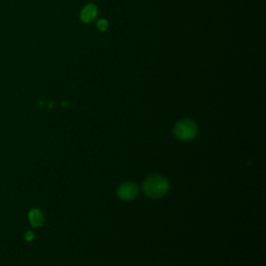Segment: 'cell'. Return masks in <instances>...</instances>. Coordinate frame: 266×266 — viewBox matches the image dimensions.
Masks as SVG:
<instances>
[{"mask_svg": "<svg viewBox=\"0 0 266 266\" xmlns=\"http://www.w3.org/2000/svg\"><path fill=\"white\" fill-rule=\"evenodd\" d=\"M118 197L123 201H130L138 195V186L135 183L126 182L118 188Z\"/></svg>", "mask_w": 266, "mask_h": 266, "instance_id": "3", "label": "cell"}, {"mask_svg": "<svg viewBox=\"0 0 266 266\" xmlns=\"http://www.w3.org/2000/svg\"><path fill=\"white\" fill-rule=\"evenodd\" d=\"M170 184L164 177L154 175L147 178V180L143 183L142 190L149 198L157 199L161 198L169 191Z\"/></svg>", "mask_w": 266, "mask_h": 266, "instance_id": "1", "label": "cell"}, {"mask_svg": "<svg viewBox=\"0 0 266 266\" xmlns=\"http://www.w3.org/2000/svg\"><path fill=\"white\" fill-rule=\"evenodd\" d=\"M197 132H198L197 124L194 121L188 119L179 121L174 128V133L176 137L184 141L195 138L197 135Z\"/></svg>", "mask_w": 266, "mask_h": 266, "instance_id": "2", "label": "cell"}, {"mask_svg": "<svg viewBox=\"0 0 266 266\" xmlns=\"http://www.w3.org/2000/svg\"><path fill=\"white\" fill-rule=\"evenodd\" d=\"M97 13H98L97 6L95 4L90 3L82 8L81 13H80V18L84 22V23H90V22H92L93 20L96 19Z\"/></svg>", "mask_w": 266, "mask_h": 266, "instance_id": "4", "label": "cell"}, {"mask_svg": "<svg viewBox=\"0 0 266 266\" xmlns=\"http://www.w3.org/2000/svg\"><path fill=\"white\" fill-rule=\"evenodd\" d=\"M98 28L100 30H106L108 28V23H107V21L105 20H100L98 22Z\"/></svg>", "mask_w": 266, "mask_h": 266, "instance_id": "6", "label": "cell"}, {"mask_svg": "<svg viewBox=\"0 0 266 266\" xmlns=\"http://www.w3.org/2000/svg\"><path fill=\"white\" fill-rule=\"evenodd\" d=\"M29 220H30V224L33 227L42 226L44 223V217H43V214L40 210H38V209L31 210L30 213H29Z\"/></svg>", "mask_w": 266, "mask_h": 266, "instance_id": "5", "label": "cell"}, {"mask_svg": "<svg viewBox=\"0 0 266 266\" xmlns=\"http://www.w3.org/2000/svg\"><path fill=\"white\" fill-rule=\"evenodd\" d=\"M32 237H33V234H32V232H27V235H26V239H27V240H30V239H32Z\"/></svg>", "mask_w": 266, "mask_h": 266, "instance_id": "7", "label": "cell"}]
</instances>
